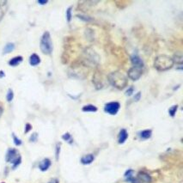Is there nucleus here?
<instances>
[{
  "instance_id": "nucleus-1",
  "label": "nucleus",
  "mask_w": 183,
  "mask_h": 183,
  "mask_svg": "<svg viewBox=\"0 0 183 183\" xmlns=\"http://www.w3.org/2000/svg\"><path fill=\"white\" fill-rule=\"evenodd\" d=\"M108 81L117 90H123L127 85V78L120 71H113L108 75Z\"/></svg>"
},
{
  "instance_id": "nucleus-2",
  "label": "nucleus",
  "mask_w": 183,
  "mask_h": 183,
  "mask_svg": "<svg viewBox=\"0 0 183 183\" xmlns=\"http://www.w3.org/2000/svg\"><path fill=\"white\" fill-rule=\"evenodd\" d=\"M174 65L173 59L167 55H159L156 58L154 66L158 71H168L171 69Z\"/></svg>"
},
{
  "instance_id": "nucleus-3",
  "label": "nucleus",
  "mask_w": 183,
  "mask_h": 183,
  "mask_svg": "<svg viewBox=\"0 0 183 183\" xmlns=\"http://www.w3.org/2000/svg\"><path fill=\"white\" fill-rule=\"evenodd\" d=\"M41 50L45 54H51L52 52V43L49 32L46 31L41 39Z\"/></svg>"
},
{
  "instance_id": "nucleus-4",
  "label": "nucleus",
  "mask_w": 183,
  "mask_h": 183,
  "mask_svg": "<svg viewBox=\"0 0 183 183\" xmlns=\"http://www.w3.org/2000/svg\"><path fill=\"white\" fill-rule=\"evenodd\" d=\"M121 109V104L119 102H108L104 106V111L110 115H116Z\"/></svg>"
},
{
  "instance_id": "nucleus-5",
  "label": "nucleus",
  "mask_w": 183,
  "mask_h": 183,
  "mask_svg": "<svg viewBox=\"0 0 183 183\" xmlns=\"http://www.w3.org/2000/svg\"><path fill=\"white\" fill-rule=\"evenodd\" d=\"M143 73V68L141 67H135L132 66V68L127 72V76L130 79H132V81H137L139 80Z\"/></svg>"
},
{
  "instance_id": "nucleus-6",
  "label": "nucleus",
  "mask_w": 183,
  "mask_h": 183,
  "mask_svg": "<svg viewBox=\"0 0 183 183\" xmlns=\"http://www.w3.org/2000/svg\"><path fill=\"white\" fill-rule=\"evenodd\" d=\"M19 159H21V156H18L17 151L16 149H10L7 151V154H6V161L7 162L11 163L13 164V163H15Z\"/></svg>"
},
{
  "instance_id": "nucleus-7",
  "label": "nucleus",
  "mask_w": 183,
  "mask_h": 183,
  "mask_svg": "<svg viewBox=\"0 0 183 183\" xmlns=\"http://www.w3.org/2000/svg\"><path fill=\"white\" fill-rule=\"evenodd\" d=\"M86 60H89V63H91L93 65H95L96 64H98V61H99V57H98V54L95 53V51H93L91 49H87L86 50Z\"/></svg>"
},
{
  "instance_id": "nucleus-8",
  "label": "nucleus",
  "mask_w": 183,
  "mask_h": 183,
  "mask_svg": "<svg viewBox=\"0 0 183 183\" xmlns=\"http://www.w3.org/2000/svg\"><path fill=\"white\" fill-rule=\"evenodd\" d=\"M137 180L140 182L144 183H151V177L149 174L145 173V172H139L138 174V178Z\"/></svg>"
},
{
  "instance_id": "nucleus-9",
  "label": "nucleus",
  "mask_w": 183,
  "mask_h": 183,
  "mask_svg": "<svg viewBox=\"0 0 183 183\" xmlns=\"http://www.w3.org/2000/svg\"><path fill=\"white\" fill-rule=\"evenodd\" d=\"M131 61H132V66L144 68V62H143L142 60L140 59V57H139V56H138L137 54L132 55V58H131Z\"/></svg>"
},
{
  "instance_id": "nucleus-10",
  "label": "nucleus",
  "mask_w": 183,
  "mask_h": 183,
  "mask_svg": "<svg viewBox=\"0 0 183 183\" xmlns=\"http://www.w3.org/2000/svg\"><path fill=\"white\" fill-rule=\"evenodd\" d=\"M51 164L52 163L50 159H48V158H45V159H43L41 163H40V164H39V169H41V171L45 172V171H47V170L50 168Z\"/></svg>"
},
{
  "instance_id": "nucleus-11",
  "label": "nucleus",
  "mask_w": 183,
  "mask_h": 183,
  "mask_svg": "<svg viewBox=\"0 0 183 183\" xmlns=\"http://www.w3.org/2000/svg\"><path fill=\"white\" fill-rule=\"evenodd\" d=\"M128 138V132L126 129H121L120 132H119V135H118V143L120 144H122L126 141Z\"/></svg>"
},
{
  "instance_id": "nucleus-12",
  "label": "nucleus",
  "mask_w": 183,
  "mask_h": 183,
  "mask_svg": "<svg viewBox=\"0 0 183 183\" xmlns=\"http://www.w3.org/2000/svg\"><path fill=\"white\" fill-rule=\"evenodd\" d=\"M94 160H95L94 155L87 154V155H84L83 156H82L81 163L83 165H89V164H91L94 162Z\"/></svg>"
},
{
  "instance_id": "nucleus-13",
  "label": "nucleus",
  "mask_w": 183,
  "mask_h": 183,
  "mask_svg": "<svg viewBox=\"0 0 183 183\" xmlns=\"http://www.w3.org/2000/svg\"><path fill=\"white\" fill-rule=\"evenodd\" d=\"M29 63H30L31 65H33V66L38 65L41 63V59H40V57L36 53H33L30 56V58H29Z\"/></svg>"
},
{
  "instance_id": "nucleus-14",
  "label": "nucleus",
  "mask_w": 183,
  "mask_h": 183,
  "mask_svg": "<svg viewBox=\"0 0 183 183\" xmlns=\"http://www.w3.org/2000/svg\"><path fill=\"white\" fill-rule=\"evenodd\" d=\"M152 135V131L151 129H147V130H144L142 132H139V138L142 139H149Z\"/></svg>"
},
{
  "instance_id": "nucleus-15",
  "label": "nucleus",
  "mask_w": 183,
  "mask_h": 183,
  "mask_svg": "<svg viewBox=\"0 0 183 183\" xmlns=\"http://www.w3.org/2000/svg\"><path fill=\"white\" fill-rule=\"evenodd\" d=\"M82 110L83 112H87V113H94V112H97L98 108L94 106V105H91V104H89V105H85L82 108Z\"/></svg>"
},
{
  "instance_id": "nucleus-16",
  "label": "nucleus",
  "mask_w": 183,
  "mask_h": 183,
  "mask_svg": "<svg viewBox=\"0 0 183 183\" xmlns=\"http://www.w3.org/2000/svg\"><path fill=\"white\" fill-rule=\"evenodd\" d=\"M22 56H17V57H14L13 59H11L9 61V65L11 66H17L19 64H21L22 62Z\"/></svg>"
},
{
  "instance_id": "nucleus-17",
  "label": "nucleus",
  "mask_w": 183,
  "mask_h": 183,
  "mask_svg": "<svg viewBox=\"0 0 183 183\" xmlns=\"http://www.w3.org/2000/svg\"><path fill=\"white\" fill-rule=\"evenodd\" d=\"M15 48V45L13 43H8L4 47V50H3V53L4 54H6V53H10L11 52L14 50Z\"/></svg>"
},
{
  "instance_id": "nucleus-18",
  "label": "nucleus",
  "mask_w": 183,
  "mask_h": 183,
  "mask_svg": "<svg viewBox=\"0 0 183 183\" xmlns=\"http://www.w3.org/2000/svg\"><path fill=\"white\" fill-rule=\"evenodd\" d=\"M173 61L176 62V63H179V64H182V52H176L174 56Z\"/></svg>"
},
{
  "instance_id": "nucleus-19",
  "label": "nucleus",
  "mask_w": 183,
  "mask_h": 183,
  "mask_svg": "<svg viewBox=\"0 0 183 183\" xmlns=\"http://www.w3.org/2000/svg\"><path fill=\"white\" fill-rule=\"evenodd\" d=\"M62 139L65 140V141H66L67 143H69L70 144H71L72 143H73V139H72V137H71V135L69 133V132H66V133H65L63 136H62Z\"/></svg>"
},
{
  "instance_id": "nucleus-20",
  "label": "nucleus",
  "mask_w": 183,
  "mask_h": 183,
  "mask_svg": "<svg viewBox=\"0 0 183 183\" xmlns=\"http://www.w3.org/2000/svg\"><path fill=\"white\" fill-rule=\"evenodd\" d=\"M177 109H178V105H174L171 108H169V114L173 118V117L175 116V114H176Z\"/></svg>"
},
{
  "instance_id": "nucleus-21",
  "label": "nucleus",
  "mask_w": 183,
  "mask_h": 183,
  "mask_svg": "<svg viewBox=\"0 0 183 183\" xmlns=\"http://www.w3.org/2000/svg\"><path fill=\"white\" fill-rule=\"evenodd\" d=\"M72 8L71 7H69L67 10H66V20L68 22H70L71 21V18H72Z\"/></svg>"
},
{
  "instance_id": "nucleus-22",
  "label": "nucleus",
  "mask_w": 183,
  "mask_h": 183,
  "mask_svg": "<svg viewBox=\"0 0 183 183\" xmlns=\"http://www.w3.org/2000/svg\"><path fill=\"white\" fill-rule=\"evenodd\" d=\"M13 98H14V93L12 91V90H8V93H7V95H6V99H7V101L9 102H10L12 100H13Z\"/></svg>"
},
{
  "instance_id": "nucleus-23",
  "label": "nucleus",
  "mask_w": 183,
  "mask_h": 183,
  "mask_svg": "<svg viewBox=\"0 0 183 183\" xmlns=\"http://www.w3.org/2000/svg\"><path fill=\"white\" fill-rule=\"evenodd\" d=\"M78 18H80L82 21H84V22H90L91 21V18L88 16H85V15H78L77 16Z\"/></svg>"
},
{
  "instance_id": "nucleus-24",
  "label": "nucleus",
  "mask_w": 183,
  "mask_h": 183,
  "mask_svg": "<svg viewBox=\"0 0 183 183\" xmlns=\"http://www.w3.org/2000/svg\"><path fill=\"white\" fill-rule=\"evenodd\" d=\"M13 141H14V144H16V145H17V146H19L22 144V140L19 139L15 134H13Z\"/></svg>"
},
{
  "instance_id": "nucleus-25",
  "label": "nucleus",
  "mask_w": 183,
  "mask_h": 183,
  "mask_svg": "<svg viewBox=\"0 0 183 183\" xmlns=\"http://www.w3.org/2000/svg\"><path fill=\"white\" fill-rule=\"evenodd\" d=\"M60 153V144H57L56 145V159L57 160H59Z\"/></svg>"
},
{
  "instance_id": "nucleus-26",
  "label": "nucleus",
  "mask_w": 183,
  "mask_h": 183,
  "mask_svg": "<svg viewBox=\"0 0 183 183\" xmlns=\"http://www.w3.org/2000/svg\"><path fill=\"white\" fill-rule=\"evenodd\" d=\"M133 90H134V88H133V86H131L130 88H128V90L126 91V95H127V96H131L132 95V93H133Z\"/></svg>"
},
{
  "instance_id": "nucleus-27",
  "label": "nucleus",
  "mask_w": 183,
  "mask_h": 183,
  "mask_svg": "<svg viewBox=\"0 0 183 183\" xmlns=\"http://www.w3.org/2000/svg\"><path fill=\"white\" fill-rule=\"evenodd\" d=\"M37 138H38L37 133H34V134L31 135L30 139H29V141H30V142H35V141L37 140Z\"/></svg>"
},
{
  "instance_id": "nucleus-28",
  "label": "nucleus",
  "mask_w": 183,
  "mask_h": 183,
  "mask_svg": "<svg viewBox=\"0 0 183 183\" xmlns=\"http://www.w3.org/2000/svg\"><path fill=\"white\" fill-rule=\"evenodd\" d=\"M140 98H141V93H140V92H138V93L135 95V96H134V101H135V102H138V101L140 100Z\"/></svg>"
},
{
  "instance_id": "nucleus-29",
  "label": "nucleus",
  "mask_w": 183,
  "mask_h": 183,
  "mask_svg": "<svg viewBox=\"0 0 183 183\" xmlns=\"http://www.w3.org/2000/svg\"><path fill=\"white\" fill-rule=\"evenodd\" d=\"M31 129H32V126H31L30 124H26V126H25V133H27V132H29L30 131Z\"/></svg>"
},
{
  "instance_id": "nucleus-30",
  "label": "nucleus",
  "mask_w": 183,
  "mask_h": 183,
  "mask_svg": "<svg viewBox=\"0 0 183 183\" xmlns=\"http://www.w3.org/2000/svg\"><path fill=\"white\" fill-rule=\"evenodd\" d=\"M48 183H59V180L54 178V179H52L51 181H50Z\"/></svg>"
},
{
  "instance_id": "nucleus-31",
  "label": "nucleus",
  "mask_w": 183,
  "mask_h": 183,
  "mask_svg": "<svg viewBox=\"0 0 183 183\" xmlns=\"http://www.w3.org/2000/svg\"><path fill=\"white\" fill-rule=\"evenodd\" d=\"M47 3V1H38V4H46Z\"/></svg>"
},
{
  "instance_id": "nucleus-32",
  "label": "nucleus",
  "mask_w": 183,
  "mask_h": 183,
  "mask_svg": "<svg viewBox=\"0 0 183 183\" xmlns=\"http://www.w3.org/2000/svg\"><path fill=\"white\" fill-rule=\"evenodd\" d=\"M3 113H4V108H3V107H2V106L0 105V117L2 116Z\"/></svg>"
},
{
  "instance_id": "nucleus-33",
  "label": "nucleus",
  "mask_w": 183,
  "mask_h": 183,
  "mask_svg": "<svg viewBox=\"0 0 183 183\" xmlns=\"http://www.w3.org/2000/svg\"><path fill=\"white\" fill-rule=\"evenodd\" d=\"M0 75H1V76H0V77H1V78H3V77H4V73H3V71H0Z\"/></svg>"
},
{
  "instance_id": "nucleus-34",
  "label": "nucleus",
  "mask_w": 183,
  "mask_h": 183,
  "mask_svg": "<svg viewBox=\"0 0 183 183\" xmlns=\"http://www.w3.org/2000/svg\"><path fill=\"white\" fill-rule=\"evenodd\" d=\"M3 183H4V182H3Z\"/></svg>"
}]
</instances>
